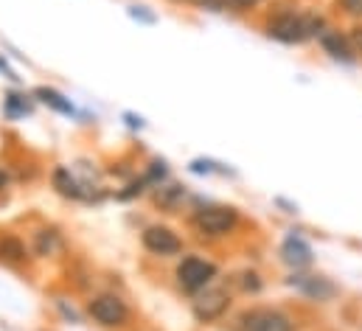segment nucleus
I'll list each match as a JSON object with an SVG mask.
<instances>
[{
  "label": "nucleus",
  "mask_w": 362,
  "mask_h": 331,
  "mask_svg": "<svg viewBox=\"0 0 362 331\" xmlns=\"http://www.w3.org/2000/svg\"><path fill=\"white\" fill-rule=\"evenodd\" d=\"M256 3H262V0H230L228 6H230L233 11H247V8H253Z\"/></svg>",
  "instance_id": "22"
},
{
  "label": "nucleus",
  "mask_w": 362,
  "mask_h": 331,
  "mask_svg": "<svg viewBox=\"0 0 362 331\" xmlns=\"http://www.w3.org/2000/svg\"><path fill=\"white\" fill-rule=\"evenodd\" d=\"M216 264L214 261H208V258H199V255H188V258H182L180 264H177V284H180L182 292H191V295H197V292H202V289H208V284L216 278Z\"/></svg>",
  "instance_id": "3"
},
{
  "label": "nucleus",
  "mask_w": 362,
  "mask_h": 331,
  "mask_svg": "<svg viewBox=\"0 0 362 331\" xmlns=\"http://www.w3.org/2000/svg\"><path fill=\"white\" fill-rule=\"evenodd\" d=\"M3 188H6V174L0 171V191H3Z\"/></svg>",
  "instance_id": "23"
},
{
  "label": "nucleus",
  "mask_w": 362,
  "mask_h": 331,
  "mask_svg": "<svg viewBox=\"0 0 362 331\" xmlns=\"http://www.w3.org/2000/svg\"><path fill=\"white\" fill-rule=\"evenodd\" d=\"M54 185H57V191H59L62 197H74V199L82 197V188H79V182L71 177L68 168H57V171H54Z\"/></svg>",
  "instance_id": "11"
},
{
  "label": "nucleus",
  "mask_w": 362,
  "mask_h": 331,
  "mask_svg": "<svg viewBox=\"0 0 362 331\" xmlns=\"http://www.w3.org/2000/svg\"><path fill=\"white\" fill-rule=\"evenodd\" d=\"M281 261L298 272V269L312 267L315 252H312V248H309L300 236H295V233H292V236H286V239H284V245H281Z\"/></svg>",
  "instance_id": "10"
},
{
  "label": "nucleus",
  "mask_w": 362,
  "mask_h": 331,
  "mask_svg": "<svg viewBox=\"0 0 362 331\" xmlns=\"http://www.w3.org/2000/svg\"><path fill=\"white\" fill-rule=\"evenodd\" d=\"M88 315L98 326H107V329H115V326H124L127 318H129V309L127 303L118 298V295H95L90 303H88Z\"/></svg>",
  "instance_id": "4"
},
{
  "label": "nucleus",
  "mask_w": 362,
  "mask_h": 331,
  "mask_svg": "<svg viewBox=\"0 0 362 331\" xmlns=\"http://www.w3.org/2000/svg\"><path fill=\"white\" fill-rule=\"evenodd\" d=\"M141 242H144V248L149 250L152 255H177L182 250L180 236L172 228H163V225L146 228L144 236H141Z\"/></svg>",
  "instance_id": "8"
},
{
  "label": "nucleus",
  "mask_w": 362,
  "mask_h": 331,
  "mask_svg": "<svg viewBox=\"0 0 362 331\" xmlns=\"http://www.w3.org/2000/svg\"><path fill=\"white\" fill-rule=\"evenodd\" d=\"M37 98H40L42 104L54 107L57 112H65V115H71V112H74L71 101H65V95H59V93H57V90H51V87H40V90H37Z\"/></svg>",
  "instance_id": "13"
},
{
  "label": "nucleus",
  "mask_w": 362,
  "mask_h": 331,
  "mask_svg": "<svg viewBox=\"0 0 362 331\" xmlns=\"http://www.w3.org/2000/svg\"><path fill=\"white\" fill-rule=\"evenodd\" d=\"M242 278H245V281H242L245 292H259V289H262V281H259V275H256V272H245Z\"/></svg>",
  "instance_id": "20"
},
{
  "label": "nucleus",
  "mask_w": 362,
  "mask_h": 331,
  "mask_svg": "<svg viewBox=\"0 0 362 331\" xmlns=\"http://www.w3.org/2000/svg\"><path fill=\"white\" fill-rule=\"evenodd\" d=\"M239 331H295V323L281 309H253L242 315Z\"/></svg>",
  "instance_id": "5"
},
{
  "label": "nucleus",
  "mask_w": 362,
  "mask_h": 331,
  "mask_svg": "<svg viewBox=\"0 0 362 331\" xmlns=\"http://www.w3.org/2000/svg\"><path fill=\"white\" fill-rule=\"evenodd\" d=\"M349 40H351V48H354V54H357V59L362 57V23H354L351 28H349Z\"/></svg>",
  "instance_id": "18"
},
{
  "label": "nucleus",
  "mask_w": 362,
  "mask_h": 331,
  "mask_svg": "<svg viewBox=\"0 0 362 331\" xmlns=\"http://www.w3.org/2000/svg\"><path fill=\"white\" fill-rule=\"evenodd\" d=\"M166 177V163H152V168L146 171V177H144V182L149 185V182H160Z\"/></svg>",
  "instance_id": "19"
},
{
  "label": "nucleus",
  "mask_w": 362,
  "mask_h": 331,
  "mask_svg": "<svg viewBox=\"0 0 362 331\" xmlns=\"http://www.w3.org/2000/svg\"><path fill=\"white\" fill-rule=\"evenodd\" d=\"M6 112H8L11 118H17V115H28L31 107H28V101H25L23 95H14V93H11V95L6 98Z\"/></svg>",
  "instance_id": "16"
},
{
  "label": "nucleus",
  "mask_w": 362,
  "mask_h": 331,
  "mask_svg": "<svg viewBox=\"0 0 362 331\" xmlns=\"http://www.w3.org/2000/svg\"><path fill=\"white\" fill-rule=\"evenodd\" d=\"M59 248H62L59 233H54V231H40V233H34V252H37V255H54Z\"/></svg>",
  "instance_id": "12"
},
{
  "label": "nucleus",
  "mask_w": 362,
  "mask_h": 331,
  "mask_svg": "<svg viewBox=\"0 0 362 331\" xmlns=\"http://www.w3.org/2000/svg\"><path fill=\"white\" fill-rule=\"evenodd\" d=\"M320 48L332 57V59H337V62H346V65H351V62H357V54H354V48H351V40H349V31L343 34V31H337V28H326L323 34H320Z\"/></svg>",
  "instance_id": "9"
},
{
  "label": "nucleus",
  "mask_w": 362,
  "mask_h": 331,
  "mask_svg": "<svg viewBox=\"0 0 362 331\" xmlns=\"http://www.w3.org/2000/svg\"><path fill=\"white\" fill-rule=\"evenodd\" d=\"M286 284L295 289V292H300V295H306L309 301H320V303H326V301H332L340 289H337V284H332L329 278H323V275H309V272H292L289 278H286Z\"/></svg>",
  "instance_id": "6"
},
{
  "label": "nucleus",
  "mask_w": 362,
  "mask_h": 331,
  "mask_svg": "<svg viewBox=\"0 0 362 331\" xmlns=\"http://www.w3.org/2000/svg\"><path fill=\"white\" fill-rule=\"evenodd\" d=\"M197 3H199L202 8H211V11H222V8H225L230 0H197Z\"/></svg>",
  "instance_id": "21"
},
{
  "label": "nucleus",
  "mask_w": 362,
  "mask_h": 331,
  "mask_svg": "<svg viewBox=\"0 0 362 331\" xmlns=\"http://www.w3.org/2000/svg\"><path fill=\"white\" fill-rule=\"evenodd\" d=\"M230 309V295L228 289H202L194 301V318L199 323H214Z\"/></svg>",
  "instance_id": "7"
},
{
  "label": "nucleus",
  "mask_w": 362,
  "mask_h": 331,
  "mask_svg": "<svg viewBox=\"0 0 362 331\" xmlns=\"http://www.w3.org/2000/svg\"><path fill=\"white\" fill-rule=\"evenodd\" d=\"M194 225L202 236H211V239H219V236H228L236 231L239 225V211L230 208V205H208L202 211H197L194 216Z\"/></svg>",
  "instance_id": "2"
},
{
  "label": "nucleus",
  "mask_w": 362,
  "mask_h": 331,
  "mask_svg": "<svg viewBox=\"0 0 362 331\" xmlns=\"http://www.w3.org/2000/svg\"><path fill=\"white\" fill-rule=\"evenodd\" d=\"M326 17L315 11H278L264 23L267 37L284 45H300L306 40H320L326 31Z\"/></svg>",
  "instance_id": "1"
},
{
  "label": "nucleus",
  "mask_w": 362,
  "mask_h": 331,
  "mask_svg": "<svg viewBox=\"0 0 362 331\" xmlns=\"http://www.w3.org/2000/svg\"><path fill=\"white\" fill-rule=\"evenodd\" d=\"M182 197H185V188L182 185H166V188H158L155 202L160 208H177V202H182Z\"/></svg>",
  "instance_id": "14"
},
{
  "label": "nucleus",
  "mask_w": 362,
  "mask_h": 331,
  "mask_svg": "<svg viewBox=\"0 0 362 331\" xmlns=\"http://www.w3.org/2000/svg\"><path fill=\"white\" fill-rule=\"evenodd\" d=\"M337 11H343L346 17H354V20H362V0H334Z\"/></svg>",
  "instance_id": "17"
},
{
  "label": "nucleus",
  "mask_w": 362,
  "mask_h": 331,
  "mask_svg": "<svg viewBox=\"0 0 362 331\" xmlns=\"http://www.w3.org/2000/svg\"><path fill=\"white\" fill-rule=\"evenodd\" d=\"M0 258L6 261H25V245L14 236H6L0 239Z\"/></svg>",
  "instance_id": "15"
}]
</instances>
